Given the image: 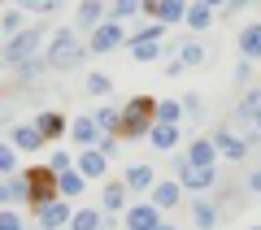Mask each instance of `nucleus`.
Returning <instances> with one entry per match:
<instances>
[{"label":"nucleus","instance_id":"b1692460","mask_svg":"<svg viewBox=\"0 0 261 230\" xmlns=\"http://www.w3.org/2000/svg\"><path fill=\"white\" fill-rule=\"evenodd\" d=\"M35 126H39V135H44V139L65 135V118H61V113H39V118H35Z\"/></svg>","mask_w":261,"mask_h":230},{"label":"nucleus","instance_id":"a19ab883","mask_svg":"<svg viewBox=\"0 0 261 230\" xmlns=\"http://www.w3.org/2000/svg\"><path fill=\"white\" fill-rule=\"evenodd\" d=\"M100 152H105V157H113V152H118V139L105 135V139H100Z\"/></svg>","mask_w":261,"mask_h":230},{"label":"nucleus","instance_id":"f257e3e1","mask_svg":"<svg viewBox=\"0 0 261 230\" xmlns=\"http://www.w3.org/2000/svg\"><path fill=\"white\" fill-rule=\"evenodd\" d=\"M157 126V100L152 96H135V100L122 109V135L118 139H140Z\"/></svg>","mask_w":261,"mask_h":230},{"label":"nucleus","instance_id":"5701e85b","mask_svg":"<svg viewBox=\"0 0 261 230\" xmlns=\"http://www.w3.org/2000/svg\"><path fill=\"white\" fill-rule=\"evenodd\" d=\"M187 9H192V5H187V0H161V13H157V22H187Z\"/></svg>","mask_w":261,"mask_h":230},{"label":"nucleus","instance_id":"f8f14e48","mask_svg":"<svg viewBox=\"0 0 261 230\" xmlns=\"http://www.w3.org/2000/svg\"><path fill=\"white\" fill-rule=\"evenodd\" d=\"M122 183L135 187V191H152L157 187V178H152V165H144V161H135V165H126V174H122Z\"/></svg>","mask_w":261,"mask_h":230},{"label":"nucleus","instance_id":"c756f323","mask_svg":"<svg viewBox=\"0 0 261 230\" xmlns=\"http://www.w3.org/2000/svg\"><path fill=\"white\" fill-rule=\"evenodd\" d=\"M44 70H48V61H39V56H31V61H22V65H18V78H22V83H31V78H39Z\"/></svg>","mask_w":261,"mask_h":230},{"label":"nucleus","instance_id":"09e8293b","mask_svg":"<svg viewBox=\"0 0 261 230\" xmlns=\"http://www.w3.org/2000/svg\"><path fill=\"white\" fill-rule=\"evenodd\" d=\"M257 139H261V118H257Z\"/></svg>","mask_w":261,"mask_h":230},{"label":"nucleus","instance_id":"aec40b11","mask_svg":"<svg viewBox=\"0 0 261 230\" xmlns=\"http://www.w3.org/2000/svg\"><path fill=\"white\" fill-rule=\"evenodd\" d=\"M100 200H105V213H109V217H113V213H122V204H126V183H105Z\"/></svg>","mask_w":261,"mask_h":230},{"label":"nucleus","instance_id":"0eeeda50","mask_svg":"<svg viewBox=\"0 0 261 230\" xmlns=\"http://www.w3.org/2000/svg\"><path fill=\"white\" fill-rule=\"evenodd\" d=\"M122 39H126L122 22H118V18H109V22H100V26L92 31V52H109V48H118Z\"/></svg>","mask_w":261,"mask_h":230},{"label":"nucleus","instance_id":"37998d69","mask_svg":"<svg viewBox=\"0 0 261 230\" xmlns=\"http://www.w3.org/2000/svg\"><path fill=\"white\" fill-rule=\"evenodd\" d=\"M183 109L187 113H200V96H183Z\"/></svg>","mask_w":261,"mask_h":230},{"label":"nucleus","instance_id":"58836bf2","mask_svg":"<svg viewBox=\"0 0 261 230\" xmlns=\"http://www.w3.org/2000/svg\"><path fill=\"white\" fill-rule=\"evenodd\" d=\"M0 31H5L9 39L18 35V13H13V9H9V13H0Z\"/></svg>","mask_w":261,"mask_h":230},{"label":"nucleus","instance_id":"a211bd4d","mask_svg":"<svg viewBox=\"0 0 261 230\" xmlns=\"http://www.w3.org/2000/svg\"><path fill=\"white\" fill-rule=\"evenodd\" d=\"M148 143L157 148V152H170V148L178 143V126H161V122H157V126L148 130Z\"/></svg>","mask_w":261,"mask_h":230},{"label":"nucleus","instance_id":"3c124183","mask_svg":"<svg viewBox=\"0 0 261 230\" xmlns=\"http://www.w3.org/2000/svg\"><path fill=\"white\" fill-rule=\"evenodd\" d=\"M0 35H5V31H0Z\"/></svg>","mask_w":261,"mask_h":230},{"label":"nucleus","instance_id":"bb28decb","mask_svg":"<svg viewBox=\"0 0 261 230\" xmlns=\"http://www.w3.org/2000/svg\"><path fill=\"white\" fill-rule=\"evenodd\" d=\"M57 187H61V200H65V195H83L87 178L79 174V169H70V174H57Z\"/></svg>","mask_w":261,"mask_h":230},{"label":"nucleus","instance_id":"1a4fd4ad","mask_svg":"<svg viewBox=\"0 0 261 230\" xmlns=\"http://www.w3.org/2000/svg\"><path fill=\"white\" fill-rule=\"evenodd\" d=\"M70 135H74V143L79 148H83V152H87V148H100V126H96V118H74V126H70Z\"/></svg>","mask_w":261,"mask_h":230},{"label":"nucleus","instance_id":"a18cd8bd","mask_svg":"<svg viewBox=\"0 0 261 230\" xmlns=\"http://www.w3.org/2000/svg\"><path fill=\"white\" fill-rule=\"evenodd\" d=\"M144 13H161V0H144Z\"/></svg>","mask_w":261,"mask_h":230},{"label":"nucleus","instance_id":"6e6552de","mask_svg":"<svg viewBox=\"0 0 261 230\" xmlns=\"http://www.w3.org/2000/svg\"><path fill=\"white\" fill-rule=\"evenodd\" d=\"M157 204H135V209H126V230H157L161 217H157Z\"/></svg>","mask_w":261,"mask_h":230},{"label":"nucleus","instance_id":"20e7f679","mask_svg":"<svg viewBox=\"0 0 261 230\" xmlns=\"http://www.w3.org/2000/svg\"><path fill=\"white\" fill-rule=\"evenodd\" d=\"M39 44H44V31H39V26H31V31L13 35L9 44L0 48V61H9V65H22V61H31V56L39 52Z\"/></svg>","mask_w":261,"mask_h":230},{"label":"nucleus","instance_id":"4be33fe9","mask_svg":"<svg viewBox=\"0 0 261 230\" xmlns=\"http://www.w3.org/2000/svg\"><path fill=\"white\" fill-rule=\"evenodd\" d=\"M209 22H214V9H209L205 0H196L192 9H187V31H209Z\"/></svg>","mask_w":261,"mask_h":230},{"label":"nucleus","instance_id":"8fccbe9b","mask_svg":"<svg viewBox=\"0 0 261 230\" xmlns=\"http://www.w3.org/2000/svg\"><path fill=\"white\" fill-rule=\"evenodd\" d=\"M252 230H261V226H252Z\"/></svg>","mask_w":261,"mask_h":230},{"label":"nucleus","instance_id":"de8ad7c7","mask_svg":"<svg viewBox=\"0 0 261 230\" xmlns=\"http://www.w3.org/2000/svg\"><path fill=\"white\" fill-rule=\"evenodd\" d=\"M157 230H174V226H170V221H161V226H157Z\"/></svg>","mask_w":261,"mask_h":230},{"label":"nucleus","instance_id":"2f4dec72","mask_svg":"<svg viewBox=\"0 0 261 230\" xmlns=\"http://www.w3.org/2000/svg\"><path fill=\"white\" fill-rule=\"evenodd\" d=\"M161 35H166V22H148V26H140V35H135V44H157Z\"/></svg>","mask_w":261,"mask_h":230},{"label":"nucleus","instance_id":"f704fd0d","mask_svg":"<svg viewBox=\"0 0 261 230\" xmlns=\"http://www.w3.org/2000/svg\"><path fill=\"white\" fill-rule=\"evenodd\" d=\"M157 52H161L157 44H135V39H130V56H135V61H152Z\"/></svg>","mask_w":261,"mask_h":230},{"label":"nucleus","instance_id":"72a5a7b5","mask_svg":"<svg viewBox=\"0 0 261 230\" xmlns=\"http://www.w3.org/2000/svg\"><path fill=\"white\" fill-rule=\"evenodd\" d=\"M144 9V0H113V18H130V13H140Z\"/></svg>","mask_w":261,"mask_h":230},{"label":"nucleus","instance_id":"473e14b6","mask_svg":"<svg viewBox=\"0 0 261 230\" xmlns=\"http://www.w3.org/2000/svg\"><path fill=\"white\" fill-rule=\"evenodd\" d=\"M87 92H92V96H109L113 92L109 74H87Z\"/></svg>","mask_w":261,"mask_h":230},{"label":"nucleus","instance_id":"39448f33","mask_svg":"<svg viewBox=\"0 0 261 230\" xmlns=\"http://www.w3.org/2000/svg\"><path fill=\"white\" fill-rule=\"evenodd\" d=\"M174 174H178V183L183 187H192V191H209V187H214V169H205V165H192V161H187V152L183 157H174Z\"/></svg>","mask_w":261,"mask_h":230},{"label":"nucleus","instance_id":"a878e982","mask_svg":"<svg viewBox=\"0 0 261 230\" xmlns=\"http://www.w3.org/2000/svg\"><path fill=\"white\" fill-rule=\"evenodd\" d=\"M192 217H196V226H200V230H214L218 226V209L209 200H196L192 204Z\"/></svg>","mask_w":261,"mask_h":230},{"label":"nucleus","instance_id":"c85d7f7f","mask_svg":"<svg viewBox=\"0 0 261 230\" xmlns=\"http://www.w3.org/2000/svg\"><path fill=\"white\" fill-rule=\"evenodd\" d=\"M178 61H183V70H187V65H205L209 52L200 44H183V48H178Z\"/></svg>","mask_w":261,"mask_h":230},{"label":"nucleus","instance_id":"dca6fc26","mask_svg":"<svg viewBox=\"0 0 261 230\" xmlns=\"http://www.w3.org/2000/svg\"><path fill=\"white\" fill-rule=\"evenodd\" d=\"M240 52L248 61H261V22H252V26L240 31Z\"/></svg>","mask_w":261,"mask_h":230},{"label":"nucleus","instance_id":"412c9836","mask_svg":"<svg viewBox=\"0 0 261 230\" xmlns=\"http://www.w3.org/2000/svg\"><path fill=\"white\" fill-rule=\"evenodd\" d=\"M235 118L240 122H257L261 118V92H244V100L235 104Z\"/></svg>","mask_w":261,"mask_h":230},{"label":"nucleus","instance_id":"7c9ffc66","mask_svg":"<svg viewBox=\"0 0 261 230\" xmlns=\"http://www.w3.org/2000/svg\"><path fill=\"white\" fill-rule=\"evenodd\" d=\"M13 169H18V148H13V143H0V178L13 174Z\"/></svg>","mask_w":261,"mask_h":230},{"label":"nucleus","instance_id":"9d476101","mask_svg":"<svg viewBox=\"0 0 261 230\" xmlns=\"http://www.w3.org/2000/svg\"><path fill=\"white\" fill-rule=\"evenodd\" d=\"M70 221H74L70 200H57V204H48V209L39 213V230H61V226H70Z\"/></svg>","mask_w":261,"mask_h":230},{"label":"nucleus","instance_id":"ddd939ff","mask_svg":"<svg viewBox=\"0 0 261 230\" xmlns=\"http://www.w3.org/2000/svg\"><path fill=\"white\" fill-rule=\"evenodd\" d=\"M105 161H109V157H105L100 148H87L74 165H79V174H83V178H105Z\"/></svg>","mask_w":261,"mask_h":230},{"label":"nucleus","instance_id":"e433bc0d","mask_svg":"<svg viewBox=\"0 0 261 230\" xmlns=\"http://www.w3.org/2000/svg\"><path fill=\"white\" fill-rule=\"evenodd\" d=\"M22 9H31V13H48V9H57L61 0H18Z\"/></svg>","mask_w":261,"mask_h":230},{"label":"nucleus","instance_id":"423d86ee","mask_svg":"<svg viewBox=\"0 0 261 230\" xmlns=\"http://www.w3.org/2000/svg\"><path fill=\"white\" fill-rule=\"evenodd\" d=\"M209 139H214L218 157H226V161H244V157H248V139H240L235 130H226V126H222V130H214Z\"/></svg>","mask_w":261,"mask_h":230},{"label":"nucleus","instance_id":"f3484780","mask_svg":"<svg viewBox=\"0 0 261 230\" xmlns=\"http://www.w3.org/2000/svg\"><path fill=\"white\" fill-rule=\"evenodd\" d=\"M100 13H105V0H87V5H79L74 26L79 31H96V26H100Z\"/></svg>","mask_w":261,"mask_h":230},{"label":"nucleus","instance_id":"2eb2a0df","mask_svg":"<svg viewBox=\"0 0 261 230\" xmlns=\"http://www.w3.org/2000/svg\"><path fill=\"white\" fill-rule=\"evenodd\" d=\"M187 161H192V165H205V169H214V161H218V148H214V139H196V143L187 148Z\"/></svg>","mask_w":261,"mask_h":230},{"label":"nucleus","instance_id":"9b49d317","mask_svg":"<svg viewBox=\"0 0 261 230\" xmlns=\"http://www.w3.org/2000/svg\"><path fill=\"white\" fill-rule=\"evenodd\" d=\"M9 143L18 148V152H39V148H44V135H39V126H27V122H22V126L9 130Z\"/></svg>","mask_w":261,"mask_h":230},{"label":"nucleus","instance_id":"4468645a","mask_svg":"<svg viewBox=\"0 0 261 230\" xmlns=\"http://www.w3.org/2000/svg\"><path fill=\"white\" fill-rule=\"evenodd\" d=\"M178 200H183V183H174V178L152 187V204H157V209H174Z\"/></svg>","mask_w":261,"mask_h":230},{"label":"nucleus","instance_id":"49530a36","mask_svg":"<svg viewBox=\"0 0 261 230\" xmlns=\"http://www.w3.org/2000/svg\"><path fill=\"white\" fill-rule=\"evenodd\" d=\"M205 5L209 9H226V0H205Z\"/></svg>","mask_w":261,"mask_h":230},{"label":"nucleus","instance_id":"ea45409f","mask_svg":"<svg viewBox=\"0 0 261 230\" xmlns=\"http://www.w3.org/2000/svg\"><path fill=\"white\" fill-rule=\"evenodd\" d=\"M244 187H248L252 195H261V169H252V174H248V183H244Z\"/></svg>","mask_w":261,"mask_h":230},{"label":"nucleus","instance_id":"cd10ccee","mask_svg":"<svg viewBox=\"0 0 261 230\" xmlns=\"http://www.w3.org/2000/svg\"><path fill=\"white\" fill-rule=\"evenodd\" d=\"M178 118H183V100H161L157 104V122L161 126H178Z\"/></svg>","mask_w":261,"mask_h":230},{"label":"nucleus","instance_id":"79ce46f5","mask_svg":"<svg viewBox=\"0 0 261 230\" xmlns=\"http://www.w3.org/2000/svg\"><path fill=\"white\" fill-rule=\"evenodd\" d=\"M248 5H252V0H226V13H244Z\"/></svg>","mask_w":261,"mask_h":230},{"label":"nucleus","instance_id":"c03bdc74","mask_svg":"<svg viewBox=\"0 0 261 230\" xmlns=\"http://www.w3.org/2000/svg\"><path fill=\"white\" fill-rule=\"evenodd\" d=\"M13 200V191H9V183H0V209H5V204Z\"/></svg>","mask_w":261,"mask_h":230},{"label":"nucleus","instance_id":"393cba45","mask_svg":"<svg viewBox=\"0 0 261 230\" xmlns=\"http://www.w3.org/2000/svg\"><path fill=\"white\" fill-rule=\"evenodd\" d=\"M105 226V213L100 209H79L74 221H70V230H100Z\"/></svg>","mask_w":261,"mask_h":230},{"label":"nucleus","instance_id":"6ab92c4d","mask_svg":"<svg viewBox=\"0 0 261 230\" xmlns=\"http://www.w3.org/2000/svg\"><path fill=\"white\" fill-rule=\"evenodd\" d=\"M92 118H96V126H100V135H122V113L118 109L105 104V109H96Z\"/></svg>","mask_w":261,"mask_h":230},{"label":"nucleus","instance_id":"4c0bfd02","mask_svg":"<svg viewBox=\"0 0 261 230\" xmlns=\"http://www.w3.org/2000/svg\"><path fill=\"white\" fill-rule=\"evenodd\" d=\"M48 169H53V174H70V169H74V161L65 157V152H53V165H48Z\"/></svg>","mask_w":261,"mask_h":230},{"label":"nucleus","instance_id":"c9c22d12","mask_svg":"<svg viewBox=\"0 0 261 230\" xmlns=\"http://www.w3.org/2000/svg\"><path fill=\"white\" fill-rule=\"evenodd\" d=\"M0 230H27V226H22V217L13 209H0Z\"/></svg>","mask_w":261,"mask_h":230},{"label":"nucleus","instance_id":"f03ea898","mask_svg":"<svg viewBox=\"0 0 261 230\" xmlns=\"http://www.w3.org/2000/svg\"><path fill=\"white\" fill-rule=\"evenodd\" d=\"M83 56H87V52H83V44H79L70 31H57L53 44H48V56H44V61H48V70H74Z\"/></svg>","mask_w":261,"mask_h":230},{"label":"nucleus","instance_id":"7ed1b4c3","mask_svg":"<svg viewBox=\"0 0 261 230\" xmlns=\"http://www.w3.org/2000/svg\"><path fill=\"white\" fill-rule=\"evenodd\" d=\"M27 183H31V209H39V213H44L48 209V204H57V200H61V187H57V174H53V169H31V174H27Z\"/></svg>","mask_w":261,"mask_h":230}]
</instances>
